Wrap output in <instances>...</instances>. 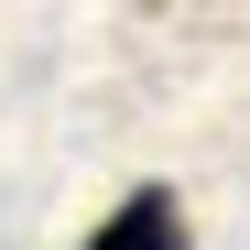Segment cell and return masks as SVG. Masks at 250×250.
Here are the masks:
<instances>
[{
  "instance_id": "6da1fadb",
  "label": "cell",
  "mask_w": 250,
  "mask_h": 250,
  "mask_svg": "<svg viewBox=\"0 0 250 250\" xmlns=\"http://www.w3.org/2000/svg\"><path fill=\"white\" fill-rule=\"evenodd\" d=\"M76 250H185V196L174 185H131Z\"/></svg>"
}]
</instances>
